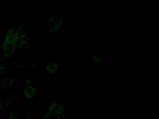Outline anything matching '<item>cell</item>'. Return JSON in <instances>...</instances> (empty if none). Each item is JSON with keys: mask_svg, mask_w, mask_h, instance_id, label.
I'll return each mask as SVG.
<instances>
[{"mask_svg": "<svg viewBox=\"0 0 159 119\" xmlns=\"http://www.w3.org/2000/svg\"><path fill=\"white\" fill-rule=\"evenodd\" d=\"M51 115L49 112H46L44 114V119H51Z\"/></svg>", "mask_w": 159, "mask_h": 119, "instance_id": "3", "label": "cell"}, {"mask_svg": "<svg viewBox=\"0 0 159 119\" xmlns=\"http://www.w3.org/2000/svg\"><path fill=\"white\" fill-rule=\"evenodd\" d=\"M2 102L1 99L0 98V108H2Z\"/></svg>", "mask_w": 159, "mask_h": 119, "instance_id": "5", "label": "cell"}, {"mask_svg": "<svg viewBox=\"0 0 159 119\" xmlns=\"http://www.w3.org/2000/svg\"><path fill=\"white\" fill-rule=\"evenodd\" d=\"M24 95L28 98H32L36 95V90L32 86H27L24 91Z\"/></svg>", "mask_w": 159, "mask_h": 119, "instance_id": "2", "label": "cell"}, {"mask_svg": "<svg viewBox=\"0 0 159 119\" xmlns=\"http://www.w3.org/2000/svg\"><path fill=\"white\" fill-rule=\"evenodd\" d=\"M9 119H19L18 116L15 114H11L9 117Z\"/></svg>", "mask_w": 159, "mask_h": 119, "instance_id": "4", "label": "cell"}, {"mask_svg": "<svg viewBox=\"0 0 159 119\" xmlns=\"http://www.w3.org/2000/svg\"><path fill=\"white\" fill-rule=\"evenodd\" d=\"M49 112L53 116H62L64 113L63 106L60 103L54 102L49 108Z\"/></svg>", "mask_w": 159, "mask_h": 119, "instance_id": "1", "label": "cell"}, {"mask_svg": "<svg viewBox=\"0 0 159 119\" xmlns=\"http://www.w3.org/2000/svg\"><path fill=\"white\" fill-rule=\"evenodd\" d=\"M55 119H64V118H63L61 116H60V117H58L57 118H56Z\"/></svg>", "mask_w": 159, "mask_h": 119, "instance_id": "6", "label": "cell"}]
</instances>
